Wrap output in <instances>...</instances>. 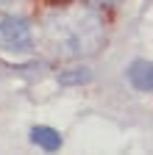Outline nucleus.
<instances>
[{
    "instance_id": "nucleus-1",
    "label": "nucleus",
    "mask_w": 153,
    "mask_h": 155,
    "mask_svg": "<svg viewBox=\"0 0 153 155\" xmlns=\"http://www.w3.org/2000/svg\"><path fill=\"white\" fill-rule=\"evenodd\" d=\"M50 36L64 45V55H92L100 45V22L92 14H70V17H56L53 25L47 28Z\"/></svg>"
},
{
    "instance_id": "nucleus-2",
    "label": "nucleus",
    "mask_w": 153,
    "mask_h": 155,
    "mask_svg": "<svg viewBox=\"0 0 153 155\" xmlns=\"http://www.w3.org/2000/svg\"><path fill=\"white\" fill-rule=\"evenodd\" d=\"M0 47L9 53H28L33 47V33H31L28 19L17 14L0 17Z\"/></svg>"
},
{
    "instance_id": "nucleus-3",
    "label": "nucleus",
    "mask_w": 153,
    "mask_h": 155,
    "mask_svg": "<svg viewBox=\"0 0 153 155\" xmlns=\"http://www.w3.org/2000/svg\"><path fill=\"white\" fill-rule=\"evenodd\" d=\"M125 78H128V83H131L134 89L153 94V64H150V61H142V58H139V61L128 64Z\"/></svg>"
},
{
    "instance_id": "nucleus-4",
    "label": "nucleus",
    "mask_w": 153,
    "mask_h": 155,
    "mask_svg": "<svg viewBox=\"0 0 153 155\" xmlns=\"http://www.w3.org/2000/svg\"><path fill=\"white\" fill-rule=\"evenodd\" d=\"M31 141L47 152H56L61 147V133L53 127H45V125H36V127H31Z\"/></svg>"
},
{
    "instance_id": "nucleus-5",
    "label": "nucleus",
    "mask_w": 153,
    "mask_h": 155,
    "mask_svg": "<svg viewBox=\"0 0 153 155\" xmlns=\"http://www.w3.org/2000/svg\"><path fill=\"white\" fill-rule=\"evenodd\" d=\"M89 78H92V72H89L86 67H78V69L61 72V75H59V83H61V86H78V83H86Z\"/></svg>"
},
{
    "instance_id": "nucleus-6",
    "label": "nucleus",
    "mask_w": 153,
    "mask_h": 155,
    "mask_svg": "<svg viewBox=\"0 0 153 155\" xmlns=\"http://www.w3.org/2000/svg\"><path fill=\"white\" fill-rule=\"evenodd\" d=\"M92 3H95V6H117L120 0H92Z\"/></svg>"
},
{
    "instance_id": "nucleus-7",
    "label": "nucleus",
    "mask_w": 153,
    "mask_h": 155,
    "mask_svg": "<svg viewBox=\"0 0 153 155\" xmlns=\"http://www.w3.org/2000/svg\"><path fill=\"white\" fill-rule=\"evenodd\" d=\"M9 3H11V0H0V6H9Z\"/></svg>"
}]
</instances>
